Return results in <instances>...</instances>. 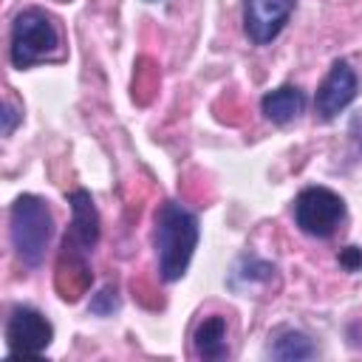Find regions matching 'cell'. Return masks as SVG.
Instances as JSON below:
<instances>
[{
  "label": "cell",
  "mask_w": 362,
  "mask_h": 362,
  "mask_svg": "<svg viewBox=\"0 0 362 362\" xmlns=\"http://www.w3.org/2000/svg\"><path fill=\"white\" fill-rule=\"evenodd\" d=\"M198 238H201V226H198V215L192 209H187L178 201H164L158 206L153 243H156L161 280L175 283L187 274L189 260L198 246Z\"/></svg>",
  "instance_id": "obj_1"
},
{
  "label": "cell",
  "mask_w": 362,
  "mask_h": 362,
  "mask_svg": "<svg viewBox=\"0 0 362 362\" xmlns=\"http://www.w3.org/2000/svg\"><path fill=\"white\" fill-rule=\"evenodd\" d=\"M8 235L17 257L31 269L40 266L54 238V215L48 201L31 192L14 198L8 209Z\"/></svg>",
  "instance_id": "obj_2"
},
{
  "label": "cell",
  "mask_w": 362,
  "mask_h": 362,
  "mask_svg": "<svg viewBox=\"0 0 362 362\" xmlns=\"http://www.w3.org/2000/svg\"><path fill=\"white\" fill-rule=\"evenodd\" d=\"M59 45V31L42 8H23L11 23V45L8 59L17 71L37 65L40 59L51 57Z\"/></svg>",
  "instance_id": "obj_3"
},
{
  "label": "cell",
  "mask_w": 362,
  "mask_h": 362,
  "mask_svg": "<svg viewBox=\"0 0 362 362\" xmlns=\"http://www.w3.org/2000/svg\"><path fill=\"white\" fill-rule=\"evenodd\" d=\"M345 218V201L328 187H305L294 198V223L311 238H331Z\"/></svg>",
  "instance_id": "obj_4"
},
{
  "label": "cell",
  "mask_w": 362,
  "mask_h": 362,
  "mask_svg": "<svg viewBox=\"0 0 362 362\" xmlns=\"http://www.w3.org/2000/svg\"><path fill=\"white\" fill-rule=\"evenodd\" d=\"M54 339V325L31 305H14L6 320L8 356H42Z\"/></svg>",
  "instance_id": "obj_5"
},
{
  "label": "cell",
  "mask_w": 362,
  "mask_h": 362,
  "mask_svg": "<svg viewBox=\"0 0 362 362\" xmlns=\"http://www.w3.org/2000/svg\"><path fill=\"white\" fill-rule=\"evenodd\" d=\"M297 0H243V31L255 45H269L288 23Z\"/></svg>",
  "instance_id": "obj_6"
},
{
  "label": "cell",
  "mask_w": 362,
  "mask_h": 362,
  "mask_svg": "<svg viewBox=\"0 0 362 362\" xmlns=\"http://www.w3.org/2000/svg\"><path fill=\"white\" fill-rule=\"evenodd\" d=\"M354 99H356V71L351 68V62L337 59V62L331 65L328 76L322 79V85L317 88V96H314L317 116H320L322 122H331V119H337Z\"/></svg>",
  "instance_id": "obj_7"
},
{
  "label": "cell",
  "mask_w": 362,
  "mask_h": 362,
  "mask_svg": "<svg viewBox=\"0 0 362 362\" xmlns=\"http://www.w3.org/2000/svg\"><path fill=\"white\" fill-rule=\"evenodd\" d=\"M71 232L65 235V249H74V252H82L88 255L96 240H99V212L93 206V198L88 189H74L71 192Z\"/></svg>",
  "instance_id": "obj_8"
},
{
  "label": "cell",
  "mask_w": 362,
  "mask_h": 362,
  "mask_svg": "<svg viewBox=\"0 0 362 362\" xmlns=\"http://www.w3.org/2000/svg\"><path fill=\"white\" fill-rule=\"evenodd\" d=\"M305 110V93L297 85H280L260 99V113L274 124H288Z\"/></svg>",
  "instance_id": "obj_9"
},
{
  "label": "cell",
  "mask_w": 362,
  "mask_h": 362,
  "mask_svg": "<svg viewBox=\"0 0 362 362\" xmlns=\"http://www.w3.org/2000/svg\"><path fill=\"white\" fill-rule=\"evenodd\" d=\"M192 348L201 359H223L229 354V342H226V317L221 314H209L195 325L192 334Z\"/></svg>",
  "instance_id": "obj_10"
},
{
  "label": "cell",
  "mask_w": 362,
  "mask_h": 362,
  "mask_svg": "<svg viewBox=\"0 0 362 362\" xmlns=\"http://www.w3.org/2000/svg\"><path fill=\"white\" fill-rule=\"evenodd\" d=\"M272 356L274 359H311L314 356V345H311V339L303 334V331H283L277 339H274V345H272Z\"/></svg>",
  "instance_id": "obj_11"
},
{
  "label": "cell",
  "mask_w": 362,
  "mask_h": 362,
  "mask_svg": "<svg viewBox=\"0 0 362 362\" xmlns=\"http://www.w3.org/2000/svg\"><path fill=\"white\" fill-rule=\"evenodd\" d=\"M339 263H342L348 272L362 269V249H359V246H345V249L339 252Z\"/></svg>",
  "instance_id": "obj_12"
},
{
  "label": "cell",
  "mask_w": 362,
  "mask_h": 362,
  "mask_svg": "<svg viewBox=\"0 0 362 362\" xmlns=\"http://www.w3.org/2000/svg\"><path fill=\"white\" fill-rule=\"evenodd\" d=\"M17 110H14V105L11 102H6L3 105V136H11V130H14V124H17Z\"/></svg>",
  "instance_id": "obj_13"
},
{
  "label": "cell",
  "mask_w": 362,
  "mask_h": 362,
  "mask_svg": "<svg viewBox=\"0 0 362 362\" xmlns=\"http://www.w3.org/2000/svg\"><path fill=\"white\" fill-rule=\"evenodd\" d=\"M147 3H158V0H147Z\"/></svg>",
  "instance_id": "obj_14"
}]
</instances>
